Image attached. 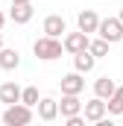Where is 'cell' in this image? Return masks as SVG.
<instances>
[{
    "label": "cell",
    "instance_id": "obj_1",
    "mask_svg": "<svg viewBox=\"0 0 123 126\" xmlns=\"http://www.w3.org/2000/svg\"><path fill=\"white\" fill-rule=\"evenodd\" d=\"M32 53H35V59H41V62H53V59H62L64 47H62L59 38H53V35H41V38L32 44Z\"/></svg>",
    "mask_w": 123,
    "mask_h": 126
},
{
    "label": "cell",
    "instance_id": "obj_2",
    "mask_svg": "<svg viewBox=\"0 0 123 126\" xmlns=\"http://www.w3.org/2000/svg\"><path fill=\"white\" fill-rule=\"evenodd\" d=\"M32 109L30 106H24V103H12V106H6V111H3V123L6 126H27L32 123Z\"/></svg>",
    "mask_w": 123,
    "mask_h": 126
},
{
    "label": "cell",
    "instance_id": "obj_3",
    "mask_svg": "<svg viewBox=\"0 0 123 126\" xmlns=\"http://www.w3.org/2000/svg\"><path fill=\"white\" fill-rule=\"evenodd\" d=\"M97 35L106 38L108 44H117V41H123V24L117 21V18H100V24H97Z\"/></svg>",
    "mask_w": 123,
    "mask_h": 126
},
{
    "label": "cell",
    "instance_id": "obj_4",
    "mask_svg": "<svg viewBox=\"0 0 123 126\" xmlns=\"http://www.w3.org/2000/svg\"><path fill=\"white\" fill-rule=\"evenodd\" d=\"M108 114V109H106V100H100V97H94L88 103H82V117L88 120V123H97V120H103Z\"/></svg>",
    "mask_w": 123,
    "mask_h": 126
},
{
    "label": "cell",
    "instance_id": "obj_5",
    "mask_svg": "<svg viewBox=\"0 0 123 126\" xmlns=\"http://www.w3.org/2000/svg\"><path fill=\"white\" fill-rule=\"evenodd\" d=\"M88 41H91V38L79 30V32H67V35L62 38V47H64V53L73 56V53H79V50H88Z\"/></svg>",
    "mask_w": 123,
    "mask_h": 126
},
{
    "label": "cell",
    "instance_id": "obj_6",
    "mask_svg": "<svg viewBox=\"0 0 123 126\" xmlns=\"http://www.w3.org/2000/svg\"><path fill=\"white\" fill-rule=\"evenodd\" d=\"M35 109H38V120H44V123H50V120L59 117V103L53 97H38Z\"/></svg>",
    "mask_w": 123,
    "mask_h": 126
},
{
    "label": "cell",
    "instance_id": "obj_7",
    "mask_svg": "<svg viewBox=\"0 0 123 126\" xmlns=\"http://www.w3.org/2000/svg\"><path fill=\"white\" fill-rule=\"evenodd\" d=\"M59 88H62V94H82V91H85V79H82L79 70H73V73L62 76Z\"/></svg>",
    "mask_w": 123,
    "mask_h": 126
},
{
    "label": "cell",
    "instance_id": "obj_8",
    "mask_svg": "<svg viewBox=\"0 0 123 126\" xmlns=\"http://www.w3.org/2000/svg\"><path fill=\"white\" fill-rule=\"evenodd\" d=\"M41 30H44V35L62 38V35L67 32V21H64L62 15H47V18H44V24H41Z\"/></svg>",
    "mask_w": 123,
    "mask_h": 126
},
{
    "label": "cell",
    "instance_id": "obj_9",
    "mask_svg": "<svg viewBox=\"0 0 123 126\" xmlns=\"http://www.w3.org/2000/svg\"><path fill=\"white\" fill-rule=\"evenodd\" d=\"M59 114H62V117H73V114H82V100H79V94H62Z\"/></svg>",
    "mask_w": 123,
    "mask_h": 126
},
{
    "label": "cell",
    "instance_id": "obj_10",
    "mask_svg": "<svg viewBox=\"0 0 123 126\" xmlns=\"http://www.w3.org/2000/svg\"><path fill=\"white\" fill-rule=\"evenodd\" d=\"M76 24H79V30L85 32V35H91V32H97V24H100V15H97L94 9H82V12L76 15Z\"/></svg>",
    "mask_w": 123,
    "mask_h": 126
},
{
    "label": "cell",
    "instance_id": "obj_11",
    "mask_svg": "<svg viewBox=\"0 0 123 126\" xmlns=\"http://www.w3.org/2000/svg\"><path fill=\"white\" fill-rule=\"evenodd\" d=\"M32 15H35V9H32V3H12V12H9V18L15 21V24H30Z\"/></svg>",
    "mask_w": 123,
    "mask_h": 126
},
{
    "label": "cell",
    "instance_id": "obj_12",
    "mask_svg": "<svg viewBox=\"0 0 123 126\" xmlns=\"http://www.w3.org/2000/svg\"><path fill=\"white\" fill-rule=\"evenodd\" d=\"M0 103H6V106L21 103V85L18 82H3L0 85Z\"/></svg>",
    "mask_w": 123,
    "mask_h": 126
},
{
    "label": "cell",
    "instance_id": "obj_13",
    "mask_svg": "<svg viewBox=\"0 0 123 126\" xmlns=\"http://www.w3.org/2000/svg\"><path fill=\"white\" fill-rule=\"evenodd\" d=\"M94 64H97V59H94L88 50H79V53H73V67L79 70V73H91Z\"/></svg>",
    "mask_w": 123,
    "mask_h": 126
},
{
    "label": "cell",
    "instance_id": "obj_14",
    "mask_svg": "<svg viewBox=\"0 0 123 126\" xmlns=\"http://www.w3.org/2000/svg\"><path fill=\"white\" fill-rule=\"evenodd\" d=\"M21 64V53L12 50V47H0V67L3 70H15Z\"/></svg>",
    "mask_w": 123,
    "mask_h": 126
},
{
    "label": "cell",
    "instance_id": "obj_15",
    "mask_svg": "<svg viewBox=\"0 0 123 126\" xmlns=\"http://www.w3.org/2000/svg\"><path fill=\"white\" fill-rule=\"evenodd\" d=\"M114 88H117V85H114V79H108V76H100V79L94 82V97H100V100H108Z\"/></svg>",
    "mask_w": 123,
    "mask_h": 126
},
{
    "label": "cell",
    "instance_id": "obj_16",
    "mask_svg": "<svg viewBox=\"0 0 123 126\" xmlns=\"http://www.w3.org/2000/svg\"><path fill=\"white\" fill-rule=\"evenodd\" d=\"M106 109H108V114H123V85L111 91V97L106 100Z\"/></svg>",
    "mask_w": 123,
    "mask_h": 126
},
{
    "label": "cell",
    "instance_id": "obj_17",
    "mask_svg": "<svg viewBox=\"0 0 123 126\" xmlns=\"http://www.w3.org/2000/svg\"><path fill=\"white\" fill-rule=\"evenodd\" d=\"M88 53H91L94 59L108 56V41H106V38H94V41H88Z\"/></svg>",
    "mask_w": 123,
    "mask_h": 126
},
{
    "label": "cell",
    "instance_id": "obj_18",
    "mask_svg": "<svg viewBox=\"0 0 123 126\" xmlns=\"http://www.w3.org/2000/svg\"><path fill=\"white\" fill-rule=\"evenodd\" d=\"M21 103H24V106H30V109H35V103H38V88H35V85L21 88Z\"/></svg>",
    "mask_w": 123,
    "mask_h": 126
},
{
    "label": "cell",
    "instance_id": "obj_19",
    "mask_svg": "<svg viewBox=\"0 0 123 126\" xmlns=\"http://www.w3.org/2000/svg\"><path fill=\"white\" fill-rule=\"evenodd\" d=\"M64 120H67V126H82V123H85L82 114H73V117H64Z\"/></svg>",
    "mask_w": 123,
    "mask_h": 126
},
{
    "label": "cell",
    "instance_id": "obj_20",
    "mask_svg": "<svg viewBox=\"0 0 123 126\" xmlns=\"http://www.w3.org/2000/svg\"><path fill=\"white\" fill-rule=\"evenodd\" d=\"M3 24H6V15H3V12H0V30H3Z\"/></svg>",
    "mask_w": 123,
    "mask_h": 126
},
{
    "label": "cell",
    "instance_id": "obj_21",
    "mask_svg": "<svg viewBox=\"0 0 123 126\" xmlns=\"http://www.w3.org/2000/svg\"><path fill=\"white\" fill-rule=\"evenodd\" d=\"M12 3H32V0H12Z\"/></svg>",
    "mask_w": 123,
    "mask_h": 126
},
{
    "label": "cell",
    "instance_id": "obj_22",
    "mask_svg": "<svg viewBox=\"0 0 123 126\" xmlns=\"http://www.w3.org/2000/svg\"><path fill=\"white\" fill-rule=\"evenodd\" d=\"M117 21H120V24H123V9H120V15H117Z\"/></svg>",
    "mask_w": 123,
    "mask_h": 126
},
{
    "label": "cell",
    "instance_id": "obj_23",
    "mask_svg": "<svg viewBox=\"0 0 123 126\" xmlns=\"http://www.w3.org/2000/svg\"><path fill=\"white\" fill-rule=\"evenodd\" d=\"M0 47H3V35H0Z\"/></svg>",
    "mask_w": 123,
    "mask_h": 126
}]
</instances>
